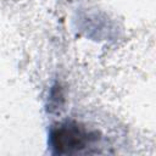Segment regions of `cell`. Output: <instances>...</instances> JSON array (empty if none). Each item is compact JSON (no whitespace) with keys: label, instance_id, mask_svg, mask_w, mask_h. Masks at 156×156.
Listing matches in <instances>:
<instances>
[{"label":"cell","instance_id":"6da1fadb","mask_svg":"<svg viewBox=\"0 0 156 156\" xmlns=\"http://www.w3.org/2000/svg\"><path fill=\"white\" fill-rule=\"evenodd\" d=\"M93 139L91 133L74 122L60 124L51 133V144L58 154L78 152L87 147Z\"/></svg>","mask_w":156,"mask_h":156}]
</instances>
